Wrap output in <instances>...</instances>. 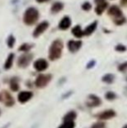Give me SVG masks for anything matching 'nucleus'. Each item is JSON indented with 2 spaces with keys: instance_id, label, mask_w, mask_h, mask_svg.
Listing matches in <instances>:
<instances>
[{
  "instance_id": "1",
  "label": "nucleus",
  "mask_w": 127,
  "mask_h": 128,
  "mask_svg": "<svg viewBox=\"0 0 127 128\" xmlns=\"http://www.w3.org/2000/svg\"><path fill=\"white\" fill-rule=\"evenodd\" d=\"M64 49V42L59 38H57L51 42L48 51V58L51 61H56L62 57Z\"/></svg>"
},
{
  "instance_id": "2",
  "label": "nucleus",
  "mask_w": 127,
  "mask_h": 128,
  "mask_svg": "<svg viewBox=\"0 0 127 128\" xmlns=\"http://www.w3.org/2000/svg\"><path fill=\"white\" fill-rule=\"evenodd\" d=\"M40 18V12L38 9L34 6H30L25 9L23 14V22L25 26H32L38 21Z\"/></svg>"
},
{
  "instance_id": "3",
  "label": "nucleus",
  "mask_w": 127,
  "mask_h": 128,
  "mask_svg": "<svg viewBox=\"0 0 127 128\" xmlns=\"http://www.w3.org/2000/svg\"><path fill=\"white\" fill-rule=\"evenodd\" d=\"M52 79V75L50 73H40L37 76L35 79V86L39 89L46 87Z\"/></svg>"
},
{
  "instance_id": "4",
  "label": "nucleus",
  "mask_w": 127,
  "mask_h": 128,
  "mask_svg": "<svg viewBox=\"0 0 127 128\" xmlns=\"http://www.w3.org/2000/svg\"><path fill=\"white\" fill-rule=\"evenodd\" d=\"M32 59H33V54L31 52H27V53H23L18 57L17 60V67L22 68H27L31 63Z\"/></svg>"
},
{
  "instance_id": "5",
  "label": "nucleus",
  "mask_w": 127,
  "mask_h": 128,
  "mask_svg": "<svg viewBox=\"0 0 127 128\" xmlns=\"http://www.w3.org/2000/svg\"><path fill=\"white\" fill-rule=\"evenodd\" d=\"M49 27H50L49 21H47V20L41 21L40 23H38V24H37V26L35 27L34 30L32 32V36H33V38H39L42 34H44V32H45V30H47Z\"/></svg>"
},
{
  "instance_id": "6",
  "label": "nucleus",
  "mask_w": 127,
  "mask_h": 128,
  "mask_svg": "<svg viewBox=\"0 0 127 128\" xmlns=\"http://www.w3.org/2000/svg\"><path fill=\"white\" fill-rule=\"evenodd\" d=\"M33 68L38 72H43L49 68V63L45 58H37V60L34 61Z\"/></svg>"
},
{
  "instance_id": "7",
  "label": "nucleus",
  "mask_w": 127,
  "mask_h": 128,
  "mask_svg": "<svg viewBox=\"0 0 127 128\" xmlns=\"http://www.w3.org/2000/svg\"><path fill=\"white\" fill-rule=\"evenodd\" d=\"M83 46V42L80 39H70L67 42V48L70 52L76 53Z\"/></svg>"
},
{
  "instance_id": "8",
  "label": "nucleus",
  "mask_w": 127,
  "mask_h": 128,
  "mask_svg": "<svg viewBox=\"0 0 127 128\" xmlns=\"http://www.w3.org/2000/svg\"><path fill=\"white\" fill-rule=\"evenodd\" d=\"M1 96H2V101H3L5 106L11 107V106H13L15 104V100H14L13 96L8 91L3 90L1 92Z\"/></svg>"
},
{
  "instance_id": "9",
  "label": "nucleus",
  "mask_w": 127,
  "mask_h": 128,
  "mask_svg": "<svg viewBox=\"0 0 127 128\" xmlns=\"http://www.w3.org/2000/svg\"><path fill=\"white\" fill-rule=\"evenodd\" d=\"M101 104H102V101H101V100H100V98L94 94L88 95L87 100H86V102H85L86 106L90 108H94V107H97V106H99Z\"/></svg>"
},
{
  "instance_id": "10",
  "label": "nucleus",
  "mask_w": 127,
  "mask_h": 128,
  "mask_svg": "<svg viewBox=\"0 0 127 128\" xmlns=\"http://www.w3.org/2000/svg\"><path fill=\"white\" fill-rule=\"evenodd\" d=\"M33 97V92L31 91H21L17 94V101L20 104H25L29 102Z\"/></svg>"
},
{
  "instance_id": "11",
  "label": "nucleus",
  "mask_w": 127,
  "mask_h": 128,
  "mask_svg": "<svg viewBox=\"0 0 127 128\" xmlns=\"http://www.w3.org/2000/svg\"><path fill=\"white\" fill-rule=\"evenodd\" d=\"M71 24L72 22H71V18H70V16H64L58 22V28L60 30H67L68 29L71 28Z\"/></svg>"
},
{
  "instance_id": "12",
  "label": "nucleus",
  "mask_w": 127,
  "mask_h": 128,
  "mask_svg": "<svg viewBox=\"0 0 127 128\" xmlns=\"http://www.w3.org/2000/svg\"><path fill=\"white\" fill-rule=\"evenodd\" d=\"M116 116V112L113 110H105L101 112L98 113L96 115V117L98 118L99 120H111V118H114Z\"/></svg>"
},
{
  "instance_id": "13",
  "label": "nucleus",
  "mask_w": 127,
  "mask_h": 128,
  "mask_svg": "<svg viewBox=\"0 0 127 128\" xmlns=\"http://www.w3.org/2000/svg\"><path fill=\"white\" fill-rule=\"evenodd\" d=\"M107 13H108L109 16L113 18V19L123 17L122 10H121L120 8H119V6H117V5H112L111 7H109L108 10H107Z\"/></svg>"
},
{
  "instance_id": "14",
  "label": "nucleus",
  "mask_w": 127,
  "mask_h": 128,
  "mask_svg": "<svg viewBox=\"0 0 127 128\" xmlns=\"http://www.w3.org/2000/svg\"><path fill=\"white\" fill-rule=\"evenodd\" d=\"M64 4L63 2L56 1L51 4V14H58L60 12L64 10Z\"/></svg>"
},
{
  "instance_id": "15",
  "label": "nucleus",
  "mask_w": 127,
  "mask_h": 128,
  "mask_svg": "<svg viewBox=\"0 0 127 128\" xmlns=\"http://www.w3.org/2000/svg\"><path fill=\"white\" fill-rule=\"evenodd\" d=\"M14 58H15V54L13 52L9 53V55L7 56L6 59H5L4 63H3V69L5 71H8V70L11 69L14 63Z\"/></svg>"
},
{
  "instance_id": "16",
  "label": "nucleus",
  "mask_w": 127,
  "mask_h": 128,
  "mask_svg": "<svg viewBox=\"0 0 127 128\" xmlns=\"http://www.w3.org/2000/svg\"><path fill=\"white\" fill-rule=\"evenodd\" d=\"M19 79L18 77H12L10 80V89L11 90V92H18L19 91V88H20V84H19Z\"/></svg>"
},
{
  "instance_id": "17",
  "label": "nucleus",
  "mask_w": 127,
  "mask_h": 128,
  "mask_svg": "<svg viewBox=\"0 0 127 128\" xmlns=\"http://www.w3.org/2000/svg\"><path fill=\"white\" fill-rule=\"evenodd\" d=\"M97 27H98V21H93L92 23H91L90 24H88L85 29H84V32H85V36L89 37L92 34L94 33V32L96 30Z\"/></svg>"
},
{
  "instance_id": "18",
  "label": "nucleus",
  "mask_w": 127,
  "mask_h": 128,
  "mask_svg": "<svg viewBox=\"0 0 127 128\" xmlns=\"http://www.w3.org/2000/svg\"><path fill=\"white\" fill-rule=\"evenodd\" d=\"M71 34L75 38H81L85 37L84 30L82 29V27L79 24H77L74 27H72V29H71Z\"/></svg>"
},
{
  "instance_id": "19",
  "label": "nucleus",
  "mask_w": 127,
  "mask_h": 128,
  "mask_svg": "<svg viewBox=\"0 0 127 128\" xmlns=\"http://www.w3.org/2000/svg\"><path fill=\"white\" fill-rule=\"evenodd\" d=\"M107 7H108V3H107V1L102 2V3L96 4V7H95L96 14H98V15H99V16L102 15V14L104 13V12L107 9Z\"/></svg>"
},
{
  "instance_id": "20",
  "label": "nucleus",
  "mask_w": 127,
  "mask_h": 128,
  "mask_svg": "<svg viewBox=\"0 0 127 128\" xmlns=\"http://www.w3.org/2000/svg\"><path fill=\"white\" fill-rule=\"evenodd\" d=\"M34 47V44H29V43H23L18 48H17V51L18 52H22L24 53H27L30 52L32 50V48Z\"/></svg>"
},
{
  "instance_id": "21",
  "label": "nucleus",
  "mask_w": 127,
  "mask_h": 128,
  "mask_svg": "<svg viewBox=\"0 0 127 128\" xmlns=\"http://www.w3.org/2000/svg\"><path fill=\"white\" fill-rule=\"evenodd\" d=\"M78 115L75 111H70L65 113V115L63 117V121H75Z\"/></svg>"
},
{
  "instance_id": "22",
  "label": "nucleus",
  "mask_w": 127,
  "mask_h": 128,
  "mask_svg": "<svg viewBox=\"0 0 127 128\" xmlns=\"http://www.w3.org/2000/svg\"><path fill=\"white\" fill-rule=\"evenodd\" d=\"M114 79H115V76L112 73H107L102 77V81L106 84H112L114 82Z\"/></svg>"
},
{
  "instance_id": "23",
  "label": "nucleus",
  "mask_w": 127,
  "mask_h": 128,
  "mask_svg": "<svg viewBox=\"0 0 127 128\" xmlns=\"http://www.w3.org/2000/svg\"><path fill=\"white\" fill-rule=\"evenodd\" d=\"M15 44H16V38L14 37L13 34H10L6 39L7 46H8V48H10V49H12V48L15 46Z\"/></svg>"
},
{
  "instance_id": "24",
  "label": "nucleus",
  "mask_w": 127,
  "mask_h": 128,
  "mask_svg": "<svg viewBox=\"0 0 127 128\" xmlns=\"http://www.w3.org/2000/svg\"><path fill=\"white\" fill-rule=\"evenodd\" d=\"M75 121H64L63 124H61L58 128H75Z\"/></svg>"
},
{
  "instance_id": "25",
  "label": "nucleus",
  "mask_w": 127,
  "mask_h": 128,
  "mask_svg": "<svg viewBox=\"0 0 127 128\" xmlns=\"http://www.w3.org/2000/svg\"><path fill=\"white\" fill-rule=\"evenodd\" d=\"M92 4H91L90 2H88V1L84 2V3L81 4V9L83 10H85V12H89V10H92Z\"/></svg>"
},
{
  "instance_id": "26",
  "label": "nucleus",
  "mask_w": 127,
  "mask_h": 128,
  "mask_svg": "<svg viewBox=\"0 0 127 128\" xmlns=\"http://www.w3.org/2000/svg\"><path fill=\"white\" fill-rule=\"evenodd\" d=\"M105 97L107 100L112 101V100H114L116 98H117V95H116V93L113 92H107L105 93Z\"/></svg>"
},
{
  "instance_id": "27",
  "label": "nucleus",
  "mask_w": 127,
  "mask_h": 128,
  "mask_svg": "<svg viewBox=\"0 0 127 128\" xmlns=\"http://www.w3.org/2000/svg\"><path fill=\"white\" fill-rule=\"evenodd\" d=\"M91 128H106V125L104 121H98L94 123Z\"/></svg>"
},
{
  "instance_id": "28",
  "label": "nucleus",
  "mask_w": 127,
  "mask_h": 128,
  "mask_svg": "<svg viewBox=\"0 0 127 128\" xmlns=\"http://www.w3.org/2000/svg\"><path fill=\"white\" fill-rule=\"evenodd\" d=\"M113 22L115 23L117 26H121L125 22H126V18L124 17H121V18H118L113 19Z\"/></svg>"
},
{
  "instance_id": "29",
  "label": "nucleus",
  "mask_w": 127,
  "mask_h": 128,
  "mask_svg": "<svg viewBox=\"0 0 127 128\" xmlns=\"http://www.w3.org/2000/svg\"><path fill=\"white\" fill-rule=\"evenodd\" d=\"M95 66H96V61L94 60V59H92V60H90L87 63L85 67H86L87 70H90V69H92Z\"/></svg>"
},
{
  "instance_id": "30",
  "label": "nucleus",
  "mask_w": 127,
  "mask_h": 128,
  "mask_svg": "<svg viewBox=\"0 0 127 128\" xmlns=\"http://www.w3.org/2000/svg\"><path fill=\"white\" fill-rule=\"evenodd\" d=\"M115 50L117 52H124L126 51V47L124 46V44H118V46H116Z\"/></svg>"
},
{
  "instance_id": "31",
  "label": "nucleus",
  "mask_w": 127,
  "mask_h": 128,
  "mask_svg": "<svg viewBox=\"0 0 127 128\" xmlns=\"http://www.w3.org/2000/svg\"><path fill=\"white\" fill-rule=\"evenodd\" d=\"M118 69L120 72H126L127 70V62H125V63H123V64H119Z\"/></svg>"
},
{
  "instance_id": "32",
  "label": "nucleus",
  "mask_w": 127,
  "mask_h": 128,
  "mask_svg": "<svg viewBox=\"0 0 127 128\" xmlns=\"http://www.w3.org/2000/svg\"><path fill=\"white\" fill-rule=\"evenodd\" d=\"M72 93H73V91H69V92H67L64 93L61 97L62 100H66V98H68L69 97H71V95H72Z\"/></svg>"
},
{
  "instance_id": "33",
  "label": "nucleus",
  "mask_w": 127,
  "mask_h": 128,
  "mask_svg": "<svg viewBox=\"0 0 127 128\" xmlns=\"http://www.w3.org/2000/svg\"><path fill=\"white\" fill-rule=\"evenodd\" d=\"M36 2H37V4H44L46 3V2H49L50 0H35Z\"/></svg>"
},
{
  "instance_id": "34",
  "label": "nucleus",
  "mask_w": 127,
  "mask_h": 128,
  "mask_svg": "<svg viewBox=\"0 0 127 128\" xmlns=\"http://www.w3.org/2000/svg\"><path fill=\"white\" fill-rule=\"evenodd\" d=\"M120 3L123 6H126L127 5V0H120Z\"/></svg>"
},
{
  "instance_id": "35",
  "label": "nucleus",
  "mask_w": 127,
  "mask_h": 128,
  "mask_svg": "<svg viewBox=\"0 0 127 128\" xmlns=\"http://www.w3.org/2000/svg\"><path fill=\"white\" fill-rule=\"evenodd\" d=\"M106 1V0H94V3L96 4H100L102 3V2H105Z\"/></svg>"
},
{
  "instance_id": "36",
  "label": "nucleus",
  "mask_w": 127,
  "mask_h": 128,
  "mask_svg": "<svg viewBox=\"0 0 127 128\" xmlns=\"http://www.w3.org/2000/svg\"><path fill=\"white\" fill-rule=\"evenodd\" d=\"M10 123H7V124H5L4 126H3L1 128H9L10 127Z\"/></svg>"
},
{
  "instance_id": "37",
  "label": "nucleus",
  "mask_w": 127,
  "mask_h": 128,
  "mask_svg": "<svg viewBox=\"0 0 127 128\" xmlns=\"http://www.w3.org/2000/svg\"><path fill=\"white\" fill-rule=\"evenodd\" d=\"M0 101H2V96H1V93H0Z\"/></svg>"
},
{
  "instance_id": "38",
  "label": "nucleus",
  "mask_w": 127,
  "mask_h": 128,
  "mask_svg": "<svg viewBox=\"0 0 127 128\" xmlns=\"http://www.w3.org/2000/svg\"><path fill=\"white\" fill-rule=\"evenodd\" d=\"M123 128H127V125H125L124 126H123Z\"/></svg>"
},
{
  "instance_id": "39",
  "label": "nucleus",
  "mask_w": 127,
  "mask_h": 128,
  "mask_svg": "<svg viewBox=\"0 0 127 128\" xmlns=\"http://www.w3.org/2000/svg\"><path fill=\"white\" fill-rule=\"evenodd\" d=\"M0 116H1V110H0Z\"/></svg>"
}]
</instances>
